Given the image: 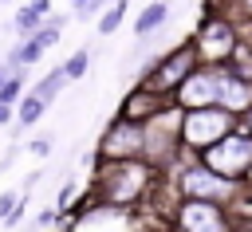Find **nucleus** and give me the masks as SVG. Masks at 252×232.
Here are the masks:
<instances>
[{
    "label": "nucleus",
    "instance_id": "nucleus-1",
    "mask_svg": "<svg viewBox=\"0 0 252 232\" xmlns=\"http://www.w3.org/2000/svg\"><path fill=\"white\" fill-rule=\"evenodd\" d=\"M224 102V106H240L248 98V87L232 75H220V71H209V75H197L193 83H185V102Z\"/></svg>",
    "mask_w": 252,
    "mask_h": 232
},
{
    "label": "nucleus",
    "instance_id": "nucleus-2",
    "mask_svg": "<svg viewBox=\"0 0 252 232\" xmlns=\"http://www.w3.org/2000/svg\"><path fill=\"white\" fill-rule=\"evenodd\" d=\"M209 165H213L217 173H224V177L244 173V169L252 165V142H244V138H228V142H220L217 149H209Z\"/></svg>",
    "mask_w": 252,
    "mask_h": 232
},
{
    "label": "nucleus",
    "instance_id": "nucleus-3",
    "mask_svg": "<svg viewBox=\"0 0 252 232\" xmlns=\"http://www.w3.org/2000/svg\"><path fill=\"white\" fill-rule=\"evenodd\" d=\"M224 126H228L224 110H197L185 122V138H189V145H209L224 134Z\"/></svg>",
    "mask_w": 252,
    "mask_h": 232
},
{
    "label": "nucleus",
    "instance_id": "nucleus-4",
    "mask_svg": "<svg viewBox=\"0 0 252 232\" xmlns=\"http://www.w3.org/2000/svg\"><path fill=\"white\" fill-rule=\"evenodd\" d=\"M181 224H185L189 232H224L220 208H213V204H205V201H193V204H185V212H181Z\"/></svg>",
    "mask_w": 252,
    "mask_h": 232
},
{
    "label": "nucleus",
    "instance_id": "nucleus-5",
    "mask_svg": "<svg viewBox=\"0 0 252 232\" xmlns=\"http://www.w3.org/2000/svg\"><path fill=\"white\" fill-rule=\"evenodd\" d=\"M189 71V51H177L173 59H165L154 75V87H169V83H181V75Z\"/></svg>",
    "mask_w": 252,
    "mask_h": 232
},
{
    "label": "nucleus",
    "instance_id": "nucleus-6",
    "mask_svg": "<svg viewBox=\"0 0 252 232\" xmlns=\"http://www.w3.org/2000/svg\"><path fill=\"white\" fill-rule=\"evenodd\" d=\"M185 189H189V193H205V197H224V193H228V185H224L220 177H213V173H201V169L185 177Z\"/></svg>",
    "mask_w": 252,
    "mask_h": 232
},
{
    "label": "nucleus",
    "instance_id": "nucleus-7",
    "mask_svg": "<svg viewBox=\"0 0 252 232\" xmlns=\"http://www.w3.org/2000/svg\"><path fill=\"white\" fill-rule=\"evenodd\" d=\"M134 145H138V130H134V126H118V130L106 138V149H110V153H130Z\"/></svg>",
    "mask_w": 252,
    "mask_h": 232
},
{
    "label": "nucleus",
    "instance_id": "nucleus-8",
    "mask_svg": "<svg viewBox=\"0 0 252 232\" xmlns=\"http://www.w3.org/2000/svg\"><path fill=\"white\" fill-rule=\"evenodd\" d=\"M165 12H169V4H165V0H158V4H150V8L142 12V20L134 24V31H138V35H146V31H154V28H158V24L165 20Z\"/></svg>",
    "mask_w": 252,
    "mask_h": 232
},
{
    "label": "nucleus",
    "instance_id": "nucleus-9",
    "mask_svg": "<svg viewBox=\"0 0 252 232\" xmlns=\"http://www.w3.org/2000/svg\"><path fill=\"white\" fill-rule=\"evenodd\" d=\"M63 79H67V71H63V67H55L51 75H43V79H39V87H35L32 94H35L39 102H51V98H55V90L63 87Z\"/></svg>",
    "mask_w": 252,
    "mask_h": 232
},
{
    "label": "nucleus",
    "instance_id": "nucleus-10",
    "mask_svg": "<svg viewBox=\"0 0 252 232\" xmlns=\"http://www.w3.org/2000/svg\"><path fill=\"white\" fill-rule=\"evenodd\" d=\"M228 43H232V35H228L224 24H209V28H205V51H220V47H228Z\"/></svg>",
    "mask_w": 252,
    "mask_h": 232
},
{
    "label": "nucleus",
    "instance_id": "nucleus-11",
    "mask_svg": "<svg viewBox=\"0 0 252 232\" xmlns=\"http://www.w3.org/2000/svg\"><path fill=\"white\" fill-rule=\"evenodd\" d=\"M39 51H43V39H39V35H28V39L16 47V55H12V59H16V63H35V59H39Z\"/></svg>",
    "mask_w": 252,
    "mask_h": 232
},
{
    "label": "nucleus",
    "instance_id": "nucleus-12",
    "mask_svg": "<svg viewBox=\"0 0 252 232\" xmlns=\"http://www.w3.org/2000/svg\"><path fill=\"white\" fill-rule=\"evenodd\" d=\"M16 31H20V35H35V31H39V12H35V8H20Z\"/></svg>",
    "mask_w": 252,
    "mask_h": 232
},
{
    "label": "nucleus",
    "instance_id": "nucleus-13",
    "mask_svg": "<svg viewBox=\"0 0 252 232\" xmlns=\"http://www.w3.org/2000/svg\"><path fill=\"white\" fill-rule=\"evenodd\" d=\"M43 106H47V102H39L35 94H28V98H24V106H20V122H24V126H32V122L43 114Z\"/></svg>",
    "mask_w": 252,
    "mask_h": 232
},
{
    "label": "nucleus",
    "instance_id": "nucleus-14",
    "mask_svg": "<svg viewBox=\"0 0 252 232\" xmlns=\"http://www.w3.org/2000/svg\"><path fill=\"white\" fill-rule=\"evenodd\" d=\"M122 16H126V0H118V4H114V8H110V12L102 16V20H98V31H102V35H106V31H114Z\"/></svg>",
    "mask_w": 252,
    "mask_h": 232
},
{
    "label": "nucleus",
    "instance_id": "nucleus-15",
    "mask_svg": "<svg viewBox=\"0 0 252 232\" xmlns=\"http://www.w3.org/2000/svg\"><path fill=\"white\" fill-rule=\"evenodd\" d=\"M83 67H87V47H83V51H75V55L67 59V67H63V71H67V79H79V75H83Z\"/></svg>",
    "mask_w": 252,
    "mask_h": 232
},
{
    "label": "nucleus",
    "instance_id": "nucleus-16",
    "mask_svg": "<svg viewBox=\"0 0 252 232\" xmlns=\"http://www.w3.org/2000/svg\"><path fill=\"white\" fill-rule=\"evenodd\" d=\"M20 94V79H8V83H0V102H12Z\"/></svg>",
    "mask_w": 252,
    "mask_h": 232
},
{
    "label": "nucleus",
    "instance_id": "nucleus-17",
    "mask_svg": "<svg viewBox=\"0 0 252 232\" xmlns=\"http://www.w3.org/2000/svg\"><path fill=\"white\" fill-rule=\"evenodd\" d=\"M12 204H16V193H0V216H12Z\"/></svg>",
    "mask_w": 252,
    "mask_h": 232
},
{
    "label": "nucleus",
    "instance_id": "nucleus-18",
    "mask_svg": "<svg viewBox=\"0 0 252 232\" xmlns=\"http://www.w3.org/2000/svg\"><path fill=\"white\" fill-rule=\"evenodd\" d=\"M32 149H35V153H39V157H43V153H47V149H51V142H47V138H39V142H32Z\"/></svg>",
    "mask_w": 252,
    "mask_h": 232
},
{
    "label": "nucleus",
    "instance_id": "nucleus-19",
    "mask_svg": "<svg viewBox=\"0 0 252 232\" xmlns=\"http://www.w3.org/2000/svg\"><path fill=\"white\" fill-rule=\"evenodd\" d=\"M0 122H8V102H0Z\"/></svg>",
    "mask_w": 252,
    "mask_h": 232
}]
</instances>
